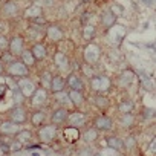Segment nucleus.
<instances>
[{
	"instance_id": "nucleus-43",
	"label": "nucleus",
	"mask_w": 156,
	"mask_h": 156,
	"mask_svg": "<svg viewBox=\"0 0 156 156\" xmlns=\"http://www.w3.org/2000/svg\"><path fill=\"white\" fill-rule=\"evenodd\" d=\"M5 89H6V87H5V84H0V98H2V97L5 95Z\"/></svg>"
},
{
	"instance_id": "nucleus-16",
	"label": "nucleus",
	"mask_w": 156,
	"mask_h": 156,
	"mask_svg": "<svg viewBox=\"0 0 156 156\" xmlns=\"http://www.w3.org/2000/svg\"><path fill=\"white\" fill-rule=\"evenodd\" d=\"M48 37H49L51 40L57 41V40H60V38L63 37V31L60 29V26L52 25V26H49V29H48Z\"/></svg>"
},
{
	"instance_id": "nucleus-38",
	"label": "nucleus",
	"mask_w": 156,
	"mask_h": 156,
	"mask_svg": "<svg viewBox=\"0 0 156 156\" xmlns=\"http://www.w3.org/2000/svg\"><path fill=\"white\" fill-rule=\"evenodd\" d=\"M110 11H112L115 16H116V14H122V12H124L122 6H116V5H115V6H112V9H110Z\"/></svg>"
},
{
	"instance_id": "nucleus-6",
	"label": "nucleus",
	"mask_w": 156,
	"mask_h": 156,
	"mask_svg": "<svg viewBox=\"0 0 156 156\" xmlns=\"http://www.w3.org/2000/svg\"><path fill=\"white\" fill-rule=\"evenodd\" d=\"M19 126L20 124H16L12 121H3L2 124H0V132H2L3 135H14L20 130Z\"/></svg>"
},
{
	"instance_id": "nucleus-22",
	"label": "nucleus",
	"mask_w": 156,
	"mask_h": 156,
	"mask_svg": "<svg viewBox=\"0 0 156 156\" xmlns=\"http://www.w3.org/2000/svg\"><path fill=\"white\" fill-rule=\"evenodd\" d=\"M38 16H41L40 6H31L25 11V17H28V19H34V17H38Z\"/></svg>"
},
{
	"instance_id": "nucleus-40",
	"label": "nucleus",
	"mask_w": 156,
	"mask_h": 156,
	"mask_svg": "<svg viewBox=\"0 0 156 156\" xmlns=\"http://www.w3.org/2000/svg\"><path fill=\"white\" fill-rule=\"evenodd\" d=\"M154 150H156V142H154V141H151V142H150V147H148V153H150V154H153V153H154Z\"/></svg>"
},
{
	"instance_id": "nucleus-8",
	"label": "nucleus",
	"mask_w": 156,
	"mask_h": 156,
	"mask_svg": "<svg viewBox=\"0 0 156 156\" xmlns=\"http://www.w3.org/2000/svg\"><path fill=\"white\" fill-rule=\"evenodd\" d=\"M9 52L12 55H20L23 52V38L22 37H14L9 41Z\"/></svg>"
},
{
	"instance_id": "nucleus-4",
	"label": "nucleus",
	"mask_w": 156,
	"mask_h": 156,
	"mask_svg": "<svg viewBox=\"0 0 156 156\" xmlns=\"http://www.w3.org/2000/svg\"><path fill=\"white\" fill-rule=\"evenodd\" d=\"M55 135H57V127H55V126H44V127H41L40 132H38V136H40V139H41L43 142L52 141V139L55 138Z\"/></svg>"
},
{
	"instance_id": "nucleus-23",
	"label": "nucleus",
	"mask_w": 156,
	"mask_h": 156,
	"mask_svg": "<svg viewBox=\"0 0 156 156\" xmlns=\"http://www.w3.org/2000/svg\"><path fill=\"white\" fill-rule=\"evenodd\" d=\"M22 60H23V63L26 66H32L35 63V58H34V55H32L31 51H23L22 52Z\"/></svg>"
},
{
	"instance_id": "nucleus-36",
	"label": "nucleus",
	"mask_w": 156,
	"mask_h": 156,
	"mask_svg": "<svg viewBox=\"0 0 156 156\" xmlns=\"http://www.w3.org/2000/svg\"><path fill=\"white\" fill-rule=\"evenodd\" d=\"M31 20H32V23H35V25H44V23H46V19L41 17V16L34 17V19H31Z\"/></svg>"
},
{
	"instance_id": "nucleus-35",
	"label": "nucleus",
	"mask_w": 156,
	"mask_h": 156,
	"mask_svg": "<svg viewBox=\"0 0 156 156\" xmlns=\"http://www.w3.org/2000/svg\"><path fill=\"white\" fill-rule=\"evenodd\" d=\"M122 144H124L127 148H130V147L135 145V138H133V136H129V138H126V141H124Z\"/></svg>"
},
{
	"instance_id": "nucleus-1",
	"label": "nucleus",
	"mask_w": 156,
	"mask_h": 156,
	"mask_svg": "<svg viewBox=\"0 0 156 156\" xmlns=\"http://www.w3.org/2000/svg\"><path fill=\"white\" fill-rule=\"evenodd\" d=\"M17 86H19V90L22 92V95H23L25 98H31V97L34 95V92L37 90L35 84H34L31 80H28V78H20L19 83H17Z\"/></svg>"
},
{
	"instance_id": "nucleus-24",
	"label": "nucleus",
	"mask_w": 156,
	"mask_h": 156,
	"mask_svg": "<svg viewBox=\"0 0 156 156\" xmlns=\"http://www.w3.org/2000/svg\"><path fill=\"white\" fill-rule=\"evenodd\" d=\"M83 138H84V141H87V142H94V141L98 138L97 129H89V130H86L84 135H83Z\"/></svg>"
},
{
	"instance_id": "nucleus-37",
	"label": "nucleus",
	"mask_w": 156,
	"mask_h": 156,
	"mask_svg": "<svg viewBox=\"0 0 156 156\" xmlns=\"http://www.w3.org/2000/svg\"><path fill=\"white\" fill-rule=\"evenodd\" d=\"M14 100H16V103H20L22 100H23V95H22V92L17 89V90H14Z\"/></svg>"
},
{
	"instance_id": "nucleus-26",
	"label": "nucleus",
	"mask_w": 156,
	"mask_h": 156,
	"mask_svg": "<svg viewBox=\"0 0 156 156\" xmlns=\"http://www.w3.org/2000/svg\"><path fill=\"white\" fill-rule=\"evenodd\" d=\"M40 81H41V84H43V89H51V81H52V76H51V73H49V72L41 73V76H40Z\"/></svg>"
},
{
	"instance_id": "nucleus-41",
	"label": "nucleus",
	"mask_w": 156,
	"mask_h": 156,
	"mask_svg": "<svg viewBox=\"0 0 156 156\" xmlns=\"http://www.w3.org/2000/svg\"><path fill=\"white\" fill-rule=\"evenodd\" d=\"M90 150L89 148H86V150H83V153H81V156H94V151L92 153H89Z\"/></svg>"
},
{
	"instance_id": "nucleus-14",
	"label": "nucleus",
	"mask_w": 156,
	"mask_h": 156,
	"mask_svg": "<svg viewBox=\"0 0 156 156\" xmlns=\"http://www.w3.org/2000/svg\"><path fill=\"white\" fill-rule=\"evenodd\" d=\"M133 80H135V73L132 70H124L119 75V84L121 86H129L133 83Z\"/></svg>"
},
{
	"instance_id": "nucleus-2",
	"label": "nucleus",
	"mask_w": 156,
	"mask_h": 156,
	"mask_svg": "<svg viewBox=\"0 0 156 156\" xmlns=\"http://www.w3.org/2000/svg\"><path fill=\"white\" fill-rule=\"evenodd\" d=\"M8 73L12 76H26L28 75V67L23 61H12L8 66Z\"/></svg>"
},
{
	"instance_id": "nucleus-44",
	"label": "nucleus",
	"mask_w": 156,
	"mask_h": 156,
	"mask_svg": "<svg viewBox=\"0 0 156 156\" xmlns=\"http://www.w3.org/2000/svg\"><path fill=\"white\" fill-rule=\"evenodd\" d=\"M52 2L54 0H44V3H48V5H52Z\"/></svg>"
},
{
	"instance_id": "nucleus-32",
	"label": "nucleus",
	"mask_w": 156,
	"mask_h": 156,
	"mask_svg": "<svg viewBox=\"0 0 156 156\" xmlns=\"http://www.w3.org/2000/svg\"><path fill=\"white\" fill-rule=\"evenodd\" d=\"M20 148H22V142H19L17 139L8 144V150H9V151H19Z\"/></svg>"
},
{
	"instance_id": "nucleus-19",
	"label": "nucleus",
	"mask_w": 156,
	"mask_h": 156,
	"mask_svg": "<svg viewBox=\"0 0 156 156\" xmlns=\"http://www.w3.org/2000/svg\"><path fill=\"white\" fill-rule=\"evenodd\" d=\"M69 98H70V103H73L75 106H80L84 101V98H83V95H81L80 90H70L69 92Z\"/></svg>"
},
{
	"instance_id": "nucleus-42",
	"label": "nucleus",
	"mask_w": 156,
	"mask_h": 156,
	"mask_svg": "<svg viewBox=\"0 0 156 156\" xmlns=\"http://www.w3.org/2000/svg\"><path fill=\"white\" fill-rule=\"evenodd\" d=\"M11 55H12V54H9V55H6V54H5V55H3V60H5V61L12 63V57H11Z\"/></svg>"
},
{
	"instance_id": "nucleus-25",
	"label": "nucleus",
	"mask_w": 156,
	"mask_h": 156,
	"mask_svg": "<svg viewBox=\"0 0 156 156\" xmlns=\"http://www.w3.org/2000/svg\"><path fill=\"white\" fill-rule=\"evenodd\" d=\"M107 145H109V147H112V148H115V150H119V148H122V147H124L122 141H121V139H118V138H115V136H112V138H109V139H107Z\"/></svg>"
},
{
	"instance_id": "nucleus-20",
	"label": "nucleus",
	"mask_w": 156,
	"mask_h": 156,
	"mask_svg": "<svg viewBox=\"0 0 156 156\" xmlns=\"http://www.w3.org/2000/svg\"><path fill=\"white\" fill-rule=\"evenodd\" d=\"M17 136H16V139L19 141V142H29L31 139H32V135H31V132L29 130H19L17 133H16Z\"/></svg>"
},
{
	"instance_id": "nucleus-9",
	"label": "nucleus",
	"mask_w": 156,
	"mask_h": 156,
	"mask_svg": "<svg viewBox=\"0 0 156 156\" xmlns=\"http://www.w3.org/2000/svg\"><path fill=\"white\" fill-rule=\"evenodd\" d=\"M31 98H32V104H35V106H43V104H46V101H48L46 89H43V87H41V89H37Z\"/></svg>"
},
{
	"instance_id": "nucleus-11",
	"label": "nucleus",
	"mask_w": 156,
	"mask_h": 156,
	"mask_svg": "<svg viewBox=\"0 0 156 156\" xmlns=\"http://www.w3.org/2000/svg\"><path fill=\"white\" fill-rule=\"evenodd\" d=\"M95 127L100 129V130H109L112 127V119L106 115H101L95 119Z\"/></svg>"
},
{
	"instance_id": "nucleus-46",
	"label": "nucleus",
	"mask_w": 156,
	"mask_h": 156,
	"mask_svg": "<svg viewBox=\"0 0 156 156\" xmlns=\"http://www.w3.org/2000/svg\"><path fill=\"white\" fill-rule=\"evenodd\" d=\"M80 2H83V3H89V2H92V0H80Z\"/></svg>"
},
{
	"instance_id": "nucleus-17",
	"label": "nucleus",
	"mask_w": 156,
	"mask_h": 156,
	"mask_svg": "<svg viewBox=\"0 0 156 156\" xmlns=\"http://www.w3.org/2000/svg\"><path fill=\"white\" fill-rule=\"evenodd\" d=\"M32 55H34V58L35 60H43L44 57H46V48H44V44H41V43H37L34 48H32Z\"/></svg>"
},
{
	"instance_id": "nucleus-13",
	"label": "nucleus",
	"mask_w": 156,
	"mask_h": 156,
	"mask_svg": "<svg viewBox=\"0 0 156 156\" xmlns=\"http://www.w3.org/2000/svg\"><path fill=\"white\" fill-rule=\"evenodd\" d=\"M67 84L72 90H83V81H81V78L76 76V75H69Z\"/></svg>"
},
{
	"instance_id": "nucleus-12",
	"label": "nucleus",
	"mask_w": 156,
	"mask_h": 156,
	"mask_svg": "<svg viewBox=\"0 0 156 156\" xmlns=\"http://www.w3.org/2000/svg\"><path fill=\"white\" fill-rule=\"evenodd\" d=\"M51 119H52L54 124H61V122H64V121L67 119V110L63 109V107H61V109H57V110L52 113Z\"/></svg>"
},
{
	"instance_id": "nucleus-28",
	"label": "nucleus",
	"mask_w": 156,
	"mask_h": 156,
	"mask_svg": "<svg viewBox=\"0 0 156 156\" xmlns=\"http://www.w3.org/2000/svg\"><path fill=\"white\" fill-rule=\"evenodd\" d=\"M55 100H57V101H60L61 104H69V103H70L69 94H66V92H63V90L55 94Z\"/></svg>"
},
{
	"instance_id": "nucleus-18",
	"label": "nucleus",
	"mask_w": 156,
	"mask_h": 156,
	"mask_svg": "<svg viewBox=\"0 0 156 156\" xmlns=\"http://www.w3.org/2000/svg\"><path fill=\"white\" fill-rule=\"evenodd\" d=\"M63 87H64V80L61 76H54L52 81H51V89L57 94V92H61Z\"/></svg>"
},
{
	"instance_id": "nucleus-3",
	"label": "nucleus",
	"mask_w": 156,
	"mask_h": 156,
	"mask_svg": "<svg viewBox=\"0 0 156 156\" xmlns=\"http://www.w3.org/2000/svg\"><path fill=\"white\" fill-rule=\"evenodd\" d=\"M90 84H92V89L97 92H107L110 87V80L107 76H94Z\"/></svg>"
},
{
	"instance_id": "nucleus-31",
	"label": "nucleus",
	"mask_w": 156,
	"mask_h": 156,
	"mask_svg": "<svg viewBox=\"0 0 156 156\" xmlns=\"http://www.w3.org/2000/svg\"><path fill=\"white\" fill-rule=\"evenodd\" d=\"M3 11H5V14H14V12L17 11V5H16L14 2H8V3L3 6Z\"/></svg>"
},
{
	"instance_id": "nucleus-33",
	"label": "nucleus",
	"mask_w": 156,
	"mask_h": 156,
	"mask_svg": "<svg viewBox=\"0 0 156 156\" xmlns=\"http://www.w3.org/2000/svg\"><path fill=\"white\" fill-rule=\"evenodd\" d=\"M122 126H126V127H130L132 126V122H133V116L130 115V113H124V116H122Z\"/></svg>"
},
{
	"instance_id": "nucleus-45",
	"label": "nucleus",
	"mask_w": 156,
	"mask_h": 156,
	"mask_svg": "<svg viewBox=\"0 0 156 156\" xmlns=\"http://www.w3.org/2000/svg\"><path fill=\"white\" fill-rule=\"evenodd\" d=\"M3 72V64H2V61H0V73Z\"/></svg>"
},
{
	"instance_id": "nucleus-7",
	"label": "nucleus",
	"mask_w": 156,
	"mask_h": 156,
	"mask_svg": "<svg viewBox=\"0 0 156 156\" xmlns=\"http://www.w3.org/2000/svg\"><path fill=\"white\" fill-rule=\"evenodd\" d=\"M11 121L16 122V124H23L26 121V112H25V109L20 107V106H17L16 109H12V112H11Z\"/></svg>"
},
{
	"instance_id": "nucleus-29",
	"label": "nucleus",
	"mask_w": 156,
	"mask_h": 156,
	"mask_svg": "<svg viewBox=\"0 0 156 156\" xmlns=\"http://www.w3.org/2000/svg\"><path fill=\"white\" fill-rule=\"evenodd\" d=\"M83 35H84V38H86V40L94 38V35H95V28H94L92 25H87V26L83 29Z\"/></svg>"
},
{
	"instance_id": "nucleus-5",
	"label": "nucleus",
	"mask_w": 156,
	"mask_h": 156,
	"mask_svg": "<svg viewBox=\"0 0 156 156\" xmlns=\"http://www.w3.org/2000/svg\"><path fill=\"white\" fill-rule=\"evenodd\" d=\"M84 58H86L87 63H97L98 58H100V49H98V46L89 44L84 49Z\"/></svg>"
},
{
	"instance_id": "nucleus-39",
	"label": "nucleus",
	"mask_w": 156,
	"mask_h": 156,
	"mask_svg": "<svg viewBox=\"0 0 156 156\" xmlns=\"http://www.w3.org/2000/svg\"><path fill=\"white\" fill-rule=\"evenodd\" d=\"M8 44V40H6V37L5 35H0V49L2 48H5Z\"/></svg>"
},
{
	"instance_id": "nucleus-27",
	"label": "nucleus",
	"mask_w": 156,
	"mask_h": 156,
	"mask_svg": "<svg viewBox=\"0 0 156 156\" xmlns=\"http://www.w3.org/2000/svg\"><path fill=\"white\" fill-rule=\"evenodd\" d=\"M132 109H133V103H132V101H122V103L118 106V110H119L121 113H130Z\"/></svg>"
},
{
	"instance_id": "nucleus-21",
	"label": "nucleus",
	"mask_w": 156,
	"mask_h": 156,
	"mask_svg": "<svg viewBox=\"0 0 156 156\" xmlns=\"http://www.w3.org/2000/svg\"><path fill=\"white\" fill-rule=\"evenodd\" d=\"M54 60H55V64L58 66V67H61V69H64L66 66H67V57L63 54V52H57L55 54V57H54Z\"/></svg>"
},
{
	"instance_id": "nucleus-47",
	"label": "nucleus",
	"mask_w": 156,
	"mask_h": 156,
	"mask_svg": "<svg viewBox=\"0 0 156 156\" xmlns=\"http://www.w3.org/2000/svg\"><path fill=\"white\" fill-rule=\"evenodd\" d=\"M94 156H100V154H94Z\"/></svg>"
},
{
	"instance_id": "nucleus-30",
	"label": "nucleus",
	"mask_w": 156,
	"mask_h": 156,
	"mask_svg": "<svg viewBox=\"0 0 156 156\" xmlns=\"http://www.w3.org/2000/svg\"><path fill=\"white\" fill-rule=\"evenodd\" d=\"M43 119H44V113H43V112H35V113L32 115V124H34V126H40Z\"/></svg>"
},
{
	"instance_id": "nucleus-15",
	"label": "nucleus",
	"mask_w": 156,
	"mask_h": 156,
	"mask_svg": "<svg viewBox=\"0 0 156 156\" xmlns=\"http://www.w3.org/2000/svg\"><path fill=\"white\" fill-rule=\"evenodd\" d=\"M115 22H116V16L110 9H107V11L103 12V23H104L106 28H112L115 25Z\"/></svg>"
},
{
	"instance_id": "nucleus-10",
	"label": "nucleus",
	"mask_w": 156,
	"mask_h": 156,
	"mask_svg": "<svg viewBox=\"0 0 156 156\" xmlns=\"http://www.w3.org/2000/svg\"><path fill=\"white\" fill-rule=\"evenodd\" d=\"M69 118V124L72 126V127H81L84 122H86V118H84V115L81 113V112H73L70 116H67Z\"/></svg>"
},
{
	"instance_id": "nucleus-34",
	"label": "nucleus",
	"mask_w": 156,
	"mask_h": 156,
	"mask_svg": "<svg viewBox=\"0 0 156 156\" xmlns=\"http://www.w3.org/2000/svg\"><path fill=\"white\" fill-rule=\"evenodd\" d=\"M95 101H97V106H100V107H107V104H109V101H107V98H104V97H97L95 98Z\"/></svg>"
}]
</instances>
